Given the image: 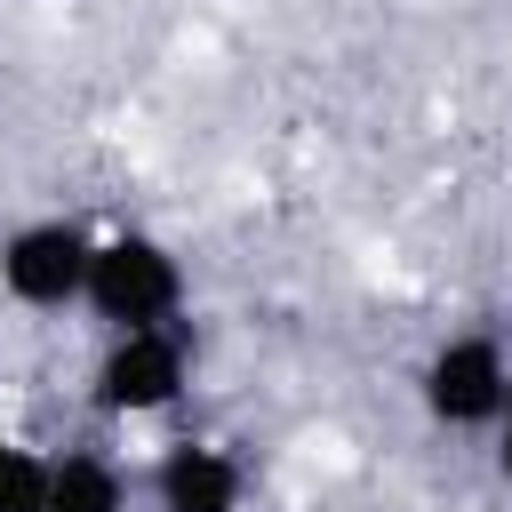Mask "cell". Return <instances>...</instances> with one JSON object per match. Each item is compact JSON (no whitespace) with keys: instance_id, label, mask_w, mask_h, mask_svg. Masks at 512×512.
Here are the masks:
<instances>
[{"instance_id":"cell-4","label":"cell","mask_w":512,"mask_h":512,"mask_svg":"<svg viewBox=\"0 0 512 512\" xmlns=\"http://www.w3.org/2000/svg\"><path fill=\"white\" fill-rule=\"evenodd\" d=\"M424 408L456 432H480V424H504L512 416V360L496 336H448L424 368Z\"/></svg>"},{"instance_id":"cell-5","label":"cell","mask_w":512,"mask_h":512,"mask_svg":"<svg viewBox=\"0 0 512 512\" xmlns=\"http://www.w3.org/2000/svg\"><path fill=\"white\" fill-rule=\"evenodd\" d=\"M152 504L160 512H240V464L208 440H176L152 472Z\"/></svg>"},{"instance_id":"cell-8","label":"cell","mask_w":512,"mask_h":512,"mask_svg":"<svg viewBox=\"0 0 512 512\" xmlns=\"http://www.w3.org/2000/svg\"><path fill=\"white\" fill-rule=\"evenodd\" d=\"M496 464H504V480H512V416H504V440H496Z\"/></svg>"},{"instance_id":"cell-6","label":"cell","mask_w":512,"mask_h":512,"mask_svg":"<svg viewBox=\"0 0 512 512\" xmlns=\"http://www.w3.org/2000/svg\"><path fill=\"white\" fill-rule=\"evenodd\" d=\"M40 512H128V488L104 456H48V496Z\"/></svg>"},{"instance_id":"cell-2","label":"cell","mask_w":512,"mask_h":512,"mask_svg":"<svg viewBox=\"0 0 512 512\" xmlns=\"http://www.w3.org/2000/svg\"><path fill=\"white\" fill-rule=\"evenodd\" d=\"M184 384H192V344L176 320L168 328H120L96 360V408L104 416H152Z\"/></svg>"},{"instance_id":"cell-1","label":"cell","mask_w":512,"mask_h":512,"mask_svg":"<svg viewBox=\"0 0 512 512\" xmlns=\"http://www.w3.org/2000/svg\"><path fill=\"white\" fill-rule=\"evenodd\" d=\"M184 304V272L160 240L144 232H120V240H96V264H88V312L120 328H168Z\"/></svg>"},{"instance_id":"cell-3","label":"cell","mask_w":512,"mask_h":512,"mask_svg":"<svg viewBox=\"0 0 512 512\" xmlns=\"http://www.w3.org/2000/svg\"><path fill=\"white\" fill-rule=\"evenodd\" d=\"M88 264H96V240H88L80 224L48 216V224L8 232V248H0V288H8L16 304H32V312H64V304H88Z\"/></svg>"},{"instance_id":"cell-7","label":"cell","mask_w":512,"mask_h":512,"mask_svg":"<svg viewBox=\"0 0 512 512\" xmlns=\"http://www.w3.org/2000/svg\"><path fill=\"white\" fill-rule=\"evenodd\" d=\"M40 496H48V456H32L0 432V512H40Z\"/></svg>"}]
</instances>
